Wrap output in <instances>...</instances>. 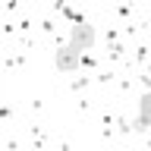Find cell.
<instances>
[{
	"instance_id": "6da1fadb",
	"label": "cell",
	"mask_w": 151,
	"mask_h": 151,
	"mask_svg": "<svg viewBox=\"0 0 151 151\" xmlns=\"http://www.w3.org/2000/svg\"><path fill=\"white\" fill-rule=\"evenodd\" d=\"M82 63V50H76L73 44H60L54 54V66L60 73H76V66Z\"/></svg>"
},
{
	"instance_id": "7a4b0ae2",
	"label": "cell",
	"mask_w": 151,
	"mask_h": 151,
	"mask_svg": "<svg viewBox=\"0 0 151 151\" xmlns=\"http://www.w3.org/2000/svg\"><path fill=\"white\" fill-rule=\"evenodd\" d=\"M66 44H73L76 50H88V47L94 44V28L85 22V19H79V22H73V28H69V41Z\"/></svg>"
},
{
	"instance_id": "3957f363",
	"label": "cell",
	"mask_w": 151,
	"mask_h": 151,
	"mask_svg": "<svg viewBox=\"0 0 151 151\" xmlns=\"http://www.w3.org/2000/svg\"><path fill=\"white\" fill-rule=\"evenodd\" d=\"M135 129L148 132L151 129V91H145L139 98V116H135Z\"/></svg>"
},
{
	"instance_id": "277c9868",
	"label": "cell",
	"mask_w": 151,
	"mask_h": 151,
	"mask_svg": "<svg viewBox=\"0 0 151 151\" xmlns=\"http://www.w3.org/2000/svg\"><path fill=\"white\" fill-rule=\"evenodd\" d=\"M148 148H151V135H148Z\"/></svg>"
}]
</instances>
